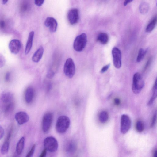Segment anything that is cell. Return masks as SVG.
Segmentation results:
<instances>
[{
  "label": "cell",
  "instance_id": "obj_1",
  "mask_svg": "<svg viewBox=\"0 0 157 157\" xmlns=\"http://www.w3.org/2000/svg\"><path fill=\"white\" fill-rule=\"evenodd\" d=\"M70 123L69 118L66 116L59 117L57 121L56 128L57 132L62 133L65 132L68 129Z\"/></svg>",
  "mask_w": 157,
  "mask_h": 157
},
{
  "label": "cell",
  "instance_id": "obj_2",
  "mask_svg": "<svg viewBox=\"0 0 157 157\" xmlns=\"http://www.w3.org/2000/svg\"><path fill=\"white\" fill-rule=\"evenodd\" d=\"M144 84V80L141 74L138 72L133 75L132 90L135 94H138L140 92Z\"/></svg>",
  "mask_w": 157,
  "mask_h": 157
},
{
  "label": "cell",
  "instance_id": "obj_3",
  "mask_svg": "<svg viewBox=\"0 0 157 157\" xmlns=\"http://www.w3.org/2000/svg\"><path fill=\"white\" fill-rule=\"evenodd\" d=\"M87 41V36L85 33H82L77 36L73 43V48L75 50L78 52L83 50L86 45Z\"/></svg>",
  "mask_w": 157,
  "mask_h": 157
},
{
  "label": "cell",
  "instance_id": "obj_4",
  "mask_svg": "<svg viewBox=\"0 0 157 157\" xmlns=\"http://www.w3.org/2000/svg\"><path fill=\"white\" fill-rule=\"evenodd\" d=\"M64 72L65 75L68 78L73 77L75 72V66L72 59H67L64 64Z\"/></svg>",
  "mask_w": 157,
  "mask_h": 157
},
{
  "label": "cell",
  "instance_id": "obj_5",
  "mask_svg": "<svg viewBox=\"0 0 157 157\" xmlns=\"http://www.w3.org/2000/svg\"><path fill=\"white\" fill-rule=\"evenodd\" d=\"M44 144L47 151L50 152H54L57 149L58 144L57 140L54 137L49 136L44 140Z\"/></svg>",
  "mask_w": 157,
  "mask_h": 157
},
{
  "label": "cell",
  "instance_id": "obj_6",
  "mask_svg": "<svg viewBox=\"0 0 157 157\" xmlns=\"http://www.w3.org/2000/svg\"><path fill=\"white\" fill-rule=\"evenodd\" d=\"M131 126V121L127 115H122L121 117L120 131L123 134L126 133L129 130Z\"/></svg>",
  "mask_w": 157,
  "mask_h": 157
},
{
  "label": "cell",
  "instance_id": "obj_7",
  "mask_svg": "<svg viewBox=\"0 0 157 157\" xmlns=\"http://www.w3.org/2000/svg\"><path fill=\"white\" fill-rule=\"evenodd\" d=\"M113 63L114 67L120 68L121 65V53L120 50L116 47H114L112 50Z\"/></svg>",
  "mask_w": 157,
  "mask_h": 157
},
{
  "label": "cell",
  "instance_id": "obj_8",
  "mask_svg": "<svg viewBox=\"0 0 157 157\" xmlns=\"http://www.w3.org/2000/svg\"><path fill=\"white\" fill-rule=\"evenodd\" d=\"M52 118V114L50 112L47 113L44 116L42 122V128L44 132H46L49 130Z\"/></svg>",
  "mask_w": 157,
  "mask_h": 157
},
{
  "label": "cell",
  "instance_id": "obj_9",
  "mask_svg": "<svg viewBox=\"0 0 157 157\" xmlns=\"http://www.w3.org/2000/svg\"><path fill=\"white\" fill-rule=\"evenodd\" d=\"M67 17L71 24L73 25L76 24L79 19L78 10L75 8L70 9L68 12Z\"/></svg>",
  "mask_w": 157,
  "mask_h": 157
},
{
  "label": "cell",
  "instance_id": "obj_10",
  "mask_svg": "<svg viewBox=\"0 0 157 157\" xmlns=\"http://www.w3.org/2000/svg\"><path fill=\"white\" fill-rule=\"evenodd\" d=\"M15 118L19 124L22 125L28 121L29 117L26 112L20 111L15 114Z\"/></svg>",
  "mask_w": 157,
  "mask_h": 157
},
{
  "label": "cell",
  "instance_id": "obj_11",
  "mask_svg": "<svg viewBox=\"0 0 157 157\" xmlns=\"http://www.w3.org/2000/svg\"><path fill=\"white\" fill-rule=\"evenodd\" d=\"M21 47V42L17 39H13L9 43V50L11 53L14 54H17L19 52Z\"/></svg>",
  "mask_w": 157,
  "mask_h": 157
},
{
  "label": "cell",
  "instance_id": "obj_12",
  "mask_svg": "<svg viewBox=\"0 0 157 157\" xmlns=\"http://www.w3.org/2000/svg\"><path fill=\"white\" fill-rule=\"evenodd\" d=\"M44 25L49 28L50 31L52 33L56 31L57 27V22L56 20L52 17H48L44 21Z\"/></svg>",
  "mask_w": 157,
  "mask_h": 157
},
{
  "label": "cell",
  "instance_id": "obj_13",
  "mask_svg": "<svg viewBox=\"0 0 157 157\" xmlns=\"http://www.w3.org/2000/svg\"><path fill=\"white\" fill-rule=\"evenodd\" d=\"M34 95V89L31 87H28L25 92V99L26 102L30 103L32 101Z\"/></svg>",
  "mask_w": 157,
  "mask_h": 157
},
{
  "label": "cell",
  "instance_id": "obj_14",
  "mask_svg": "<svg viewBox=\"0 0 157 157\" xmlns=\"http://www.w3.org/2000/svg\"><path fill=\"white\" fill-rule=\"evenodd\" d=\"M34 35V33L33 31L30 32L29 34L25 49V54H28L31 49Z\"/></svg>",
  "mask_w": 157,
  "mask_h": 157
},
{
  "label": "cell",
  "instance_id": "obj_15",
  "mask_svg": "<svg viewBox=\"0 0 157 157\" xmlns=\"http://www.w3.org/2000/svg\"><path fill=\"white\" fill-rule=\"evenodd\" d=\"M44 49L42 46H40L35 52L32 57V61L35 63L39 62L43 56Z\"/></svg>",
  "mask_w": 157,
  "mask_h": 157
},
{
  "label": "cell",
  "instance_id": "obj_16",
  "mask_svg": "<svg viewBox=\"0 0 157 157\" xmlns=\"http://www.w3.org/2000/svg\"><path fill=\"white\" fill-rule=\"evenodd\" d=\"M13 94L10 92H4L1 94V99L2 101L5 103L11 102L13 98Z\"/></svg>",
  "mask_w": 157,
  "mask_h": 157
},
{
  "label": "cell",
  "instance_id": "obj_17",
  "mask_svg": "<svg viewBox=\"0 0 157 157\" xmlns=\"http://www.w3.org/2000/svg\"><path fill=\"white\" fill-rule=\"evenodd\" d=\"M25 142V138L24 137H21L18 142L16 147V151L17 154L20 155L24 149Z\"/></svg>",
  "mask_w": 157,
  "mask_h": 157
},
{
  "label": "cell",
  "instance_id": "obj_18",
  "mask_svg": "<svg viewBox=\"0 0 157 157\" xmlns=\"http://www.w3.org/2000/svg\"><path fill=\"white\" fill-rule=\"evenodd\" d=\"M98 41L103 44L107 43L109 40V37L107 34L105 33H99L97 37Z\"/></svg>",
  "mask_w": 157,
  "mask_h": 157
},
{
  "label": "cell",
  "instance_id": "obj_19",
  "mask_svg": "<svg viewBox=\"0 0 157 157\" xmlns=\"http://www.w3.org/2000/svg\"><path fill=\"white\" fill-rule=\"evenodd\" d=\"M76 149V144L73 141H69L66 145V150L68 152L70 153H73L75 151Z\"/></svg>",
  "mask_w": 157,
  "mask_h": 157
},
{
  "label": "cell",
  "instance_id": "obj_20",
  "mask_svg": "<svg viewBox=\"0 0 157 157\" xmlns=\"http://www.w3.org/2000/svg\"><path fill=\"white\" fill-rule=\"evenodd\" d=\"M149 4L145 2H141L139 6V10L140 13L143 14H147L149 11Z\"/></svg>",
  "mask_w": 157,
  "mask_h": 157
},
{
  "label": "cell",
  "instance_id": "obj_21",
  "mask_svg": "<svg viewBox=\"0 0 157 157\" xmlns=\"http://www.w3.org/2000/svg\"><path fill=\"white\" fill-rule=\"evenodd\" d=\"M157 17H154L147 25L146 30L147 33L151 32L154 29L157 23Z\"/></svg>",
  "mask_w": 157,
  "mask_h": 157
},
{
  "label": "cell",
  "instance_id": "obj_22",
  "mask_svg": "<svg viewBox=\"0 0 157 157\" xmlns=\"http://www.w3.org/2000/svg\"><path fill=\"white\" fill-rule=\"evenodd\" d=\"M157 79L156 78L153 88L152 95L148 103V105H151L156 98L157 94Z\"/></svg>",
  "mask_w": 157,
  "mask_h": 157
},
{
  "label": "cell",
  "instance_id": "obj_23",
  "mask_svg": "<svg viewBox=\"0 0 157 157\" xmlns=\"http://www.w3.org/2000/svg\"><path fill=\"white\" fill-rule=\"evenodd\" d=\"M109 119V115L108 113L105 111H101L100 113L99 119L100 121L102 123L106 122Z\"/></svg>",
  "mask_w": 157,
  "mask_h": 157
},
{
  "label": "cell",
  "instance_id": "obj_24",
  "mask_svg": "<svg viewBox=\"0 0 157 157\" xmlns=\"http://www.w3.org/2000/svg\"><path fill=\"white\" fill-rule=\"evenodd\" d=\"M9 147V140L6 139L1 148V152L2 155H5L8 152Z\"/></svg>",
  "mask_w": 157,
  "mask_h": 157
},
{
  "label": "cell",
  "instance_id": "obj_25",
  "mask_svg": "<svg viewBox=\"0 0 157 157\" xmlns=\"http://www.w3.org/2000/svg\"><path fill=\"white\" fill-rule=\"evenodd\" d=\"M146 52L147 50H144L142 48L139 49L136 58L137 62H140L143 60Z\"/></svg>",
  "mask_w": 157,
  "mask_h": 157
},
{
  "label": "cell",
  "instance_id": "obj_26",
  "mask_svg": "<svg viewBox=\"0 0 157 157\" xmlns=\"http://www.w3.org/2000/svg\"><path fill=\"white\" fill-rule=\"evenodd\" d=\"M136 127L137 132H142L143 131L144 128L143 123L140 120H138L136 124Z\"/></svg>",
  "mask_w": 157,
  "mask_h": 157
},
{
  "label": "cell",
  "instance_id": "obj_27",
  "mask_svg": "<svg viewBox=\"0 0 157 157\" xmlns=\"http://www.w3.org/2000/svg\"><path fill=\"white\" fill-rule=\"evenodd\" d=\"M14 107V105L13 103L10 102L6 106L5 112L6 114H9L13 110Z\"/></svg>",
  "mask_w": 157,
  "mask_h": 157
},
{
  "label": "cell",
  "instance_id": "obj_28",
  "mask_svg": "<svg viewBox=\"0 0 157 157\" xmlns=\"http://www.w3.org/2000/svg\"><path fill=\"white\" fill-rule=\"evenodd\" d=\"M36 147V144H34L32 147L31 149L29 152L27 154L26 157H32L34 153V152L35 150Z\"/></svg>",
  "mask_w": 157,
  "mask_h": 157
},
{
  "label": "cell",
  "instance_id": "obj_29",
  "mask_svg": "<svg viewBox=\"0 0 157 157\" xmlns=\"http://www.w3.org/2000/svg\"><path fill=\"white\" fill-rule=\"evenodd\" d=\"M5 59L4 56L0 53V68L2 67L5 64Z\"/></svg>",
  "mask_w": 157,
  "mask_h": 157
},
{
  "label": "cell",
  "instance_id": "obj_30",
  "mask_svg": "<svg viewBox=\"0 0 157 157\" xmlns=\"http://www.w3.org/2000/svg\"><path fill=\"white\" fill-rule=\"evenodd\" d=\"M157 118V113L155 112L153 115V116L152 118L151 124V127H153L155 123Z\"/></svg>",
  "mask_w": 157,
  "mask_h": 157
},
{
  "label": "cell",
  "instance_id": "obj_31",
  "mask_svg": "<svg viewBox=\"0 0 157 157\" xmlns=\"http://www.w3.org/2000/svg\"><path fill=\"white\" fill-rule=\"evenodd\" d=\"M110 66V64H109L103 67L100 71V73H103L106 72L109 68Z\"/></svg>",
  "mask_w": 157,
  "mask_h": 157
},
{
  "label": "cell",
  "instance_id": "obj_32",
  "mask_svg": "<svg viewBox=\"0 0 157 157\" xmlns=\"http://www.w3.org/2000/svg\"><path fill=\"white\" fill-rule=\"evenodd\" d=\"M54 75V73L52 70H49L47 74V77L49 78H52Z\"/></svg>",
  "mask_w": 157,
  "mask_h": 157
},
{
  "label": "cell",
  "instance_id": "obj_33",
  "mask_svg": "<svg viewBox=\"0 0 157 157\" xmlns=\"http://www.w3.org/2000/svg\"><path fill=\"white\" fill-rule=\"evenodd\" d=\"M35 4L38 6H41L43 3L44 0H34Z\"/></svg>",
  "mask_w": 157,
  "mask_h": 157
},
{
  "label": "cell",
  "instance_id": "obj_34",
  "mask_svg": "<svg viewBox=\"0 0 157 157\" xmlns=\"http://www.w3.org/2000/svg\"><path fill=\"white\" fill-rule=\"evenodd\" d=\"M4 134V129L2 126L0 124V140L3 137Z\"/></svg>",
  "mask_w": 157,
  "mask_h": 157
},
{
  "label": "cell",
  "instance_id": "obj_35",
  "mask_svg": "<svg viewBox=\"0 0 157 157\" xmlns=\"http://www.w3.org/2000/svg\"><path fill=\"white\" fill-rule=\"evenodd\" d=\"M10 73L8 72H7L5 76V81L6 82H8L10 80Z\"/></svg>",
  "mask_w": 157,
  "mask_h": 157
},
{
  "label": "cell",
  "instance_id": "obj_36",
  "mask_svg": "<svg viewBox=\"0 0 157 157\" xmlns=\"http://www.w3.org/2000/svg\"><path fill=\"white\" fill-rule=\"evenodd\" d=\"M47 150L45 148L40 154V157H44L46 156L47 154Z\"/></svg>",
  "mask_w": 157,
  "mask_h": 157
},
{
  "label": "cell",
  "instance_id": "obj_37",
  "mask_svg": "<svg viewBox=\"0 0 157 157\" xmlns=\"http://www.w3.org/2000/svg\"><path fill=\"white\" fill-rule=\"evenodd\" d=\"M114 102L115 105H119L120 103V100L118 98H116L114 100Z\"/></svg>",
  "mask_w": 157,
  "mask_h": 157
},
{
  "label": "cell",
  "instance_id": "obj_38",
  "mask_svg": "<svg viewBox=\"0 0 157 157\" xmlns=\"http://www.w3.org/2000/svg\"><path fill=\"white\" fill-rule=\"evenodd\" d=\"M5 22L3 21H0V27L1 28H3L5 27Z\"/></svg>",
  "mask_w": 157,
  "mask_h": 157
},
{
  "label": "cell",
  "instance_id": "obj_39",
  "mask_svg": "<svg viewBox=\"0 0 157 157\" xmlns=\"http://www.w3.org/2000/svg\"><path fill=\"white\" fill-rule=\"evenodd\" d=\"M133 0H125L124 3V6H126L128 3L131 2Z\"/></svg>",
  "mask_w": 157,
  "mask_h": 157
},
{
  "label": "cell",
  "instance_id": "obj_40",
  "mask_svg": "<svg viewBox=\"0 0 157 157\" xmlns=\"http://www.w3.org/2000/svg\"><path fill=\"white\" fill-rule=\"evenodd\" d=\"M157 150L156 149L154 153V157H157Z\"/></svg>",
  "mask_w": 157,
  "mask_h": 157
},
{
  "label": "cell",
  "instance_id": "obj_41",
  "mask_svg": "<svg viewBox=\"0 0 157 157\" xmlns=\"http://www.w3.org/2000/svg\"><path fill=\"white\" fill-rule=\"evenodd\" d=\"M8 0H2V3L4 4H6L8 2Z\"/></svg>",
  "mask_w": 157,
  "mask_h": 157
}]
</instances>
